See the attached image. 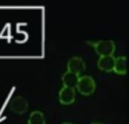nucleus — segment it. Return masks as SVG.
<instances>
[{
  "instance_id": "f257e3e1",
  "label": "nucleus",
  "mask_w": 129,
  "mask_h": 124,
  "mask_svg": "<svg viewBox=\"0 0 129 124\" xmlns=\"http://www.w3.org/2000/svg\"><path fill=\"white\" fill-rule=\"evenodd\" d=\"M88 43L93 47L95 52L100 57L112 55L116 48L114 42L111 40H104L98 42H88Z\"/></svg>"
},
{
  "instance_id": "f03ea898",
  "label": "nucleus",
  "mask_w": 129,
  "mask_h": 124,
  "mask_svg": "<svg viewBox=\"0 0 129 124\" xmlns=\"http://www.w3.org/2000/svg\"><path fill=\"white\" fill-rule=\"evenodd\" d=\"M79 92L84 95H89L94 92L96 85L92 77L84 75L79 77L77 86Z\"/></svg>"
},
{
  "instance_id": "7ed1b4c3",
  "label": "nucleus",
  "mask_w": 129,
  "mask_h": 124,
  "mask_svg": "<svg viewBox=\"0 0 129 124\" xmlns=\"http://www.w3.org/2000/svg\"><path fill=\"white\" fill-rule=\"evenodd\" d=\"M9 108L16 114H25L28 109V102L22 96H16L11 100Z\"/></svg>"
},
{
  "instance_id": "1a4fd4ad",
  "label": "nucleus",
  "mask_w": 129,
  "mask_h": 124,
  "mask_svg": "<svg viewBox=\"0 0 129 124\" xmlns=\"http://www.w3.org/2000/svg\"><path fill=\"white\" fill-rule=\"evenodd\" d=\"M46 121L42 111H34L29 115L28 124H45Z\"/></svg>"
},
{
  "instance_id": "39448f33",
  "label": "nucleus",
  "mask_w": 129,
  "mask_h": 124,
  "mask_svg": "<svg viewBox=\"0 0 129 124\" xmlns=\"http://www.w3.org/2000/svg\"><path fill=\"white\" fill-rule=\"evenodd\" d=\"M68 68L69 71L79 75L85 70L86 64L81 57H74L68 61Z\"/></svg>"
},
{
  "instance_id": "9b49d317",
  "label": "nucleus",
  "mask_w": 129,
  "mask_h": 124,
  "mask_svg": "<svg viewBox=\"0 0 129 124\" xmlns=\"http://www.w3.org/2000/svg\"><path fill=\"white\" fill-rule=\"evenodd\" d=\"M62 124H72V123H68V122H66V123H62Z\"/></svg>"
},
{
  "instance_id": "9d476101",
  "label": "nucleus",
  "mask_w": 129,
  "mask_h": 124,
  "mask_svg": "<svg viewBox=\"0 0 129 124\" xmlns=\"http://www.w3.org/2000/svg\"><path fill=\"white\" fill-rule=\"evenodd\" d=\"M91 124H104L103 123H100V122H93V123H92Z\"/></svg>"
},
{
  "instance_id": "0eeeda50",
  "label": "nucleus",
  "mask_w": 129,
  "mask_h": 124,
  "mask_svg": "<svg viewBox=\"0 0 129 124\" xmlns=\"http://www.w3.org/2000/svg\"><path fill=\"white\" fill-rule=\"evenodd\" d=\"M79 78V75L68 70L63 74L62 77V81L64 84V86L74 89L77 86Z\"/></svg>"
},
{
  "instance_id": "20e7f679",
  "label": "nucleus",
  "mask_w": 129,
  "mask_h": 124,
  "mask_svg": "<svg viewBox=\"0 0 129 124\" xmlns=\"http://www.w3.org/2000/svg\"><path fill=\"white\" fill-rule=\"evenodd\" d=\"M76 93L74 89L63 86L59 93V100L62 105H70L75 100Z\"/></svg>"
},
{
  "instance_id": "423d86ee",
  "label": "nucleus",
  "mask_w": 129,
  "mask_h": 124,
  "mask_svg": "<svg viewBox=\"0 0 129 124\" xmlns=\"http://www.w3.org/2000/svg\"><path fill=\"white\" fill-rule=\"evenodd\" d=\"M115 63V58L113 55L102 56L98 61V66L105 72L112 71Z\"/></svg>"
},
{
  "instance_id": "6e6552de",
  "label": "nucleus",
  "mask_w": 129,
  "mask_h": 124,
  "mask_svg": "<svg viewBox=\"0 0 129 124\" xmlns=\"http://www.w3.org/2000/svg\"><path fill=\"white\" fill-rule=\"evenodd\" d=\"M113 70L118 74H126L127 73V59L126 57L121 56L115 59Z\"/></svg>"
}]
</instances>
